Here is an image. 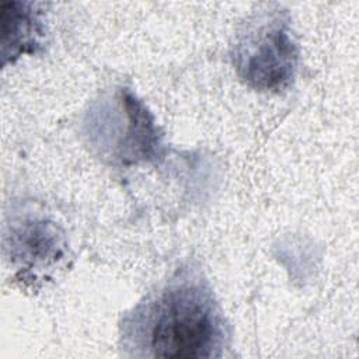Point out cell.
Segmentation results:
<instances>
[{
    "label": "cell",
    "instance_id": "obj_3",
    "mask_svg": "<svg viewBox=\"0 0 359 359\" xmlns=\"http://www.w3.org/2000/svg\"><path fill=\"white\" fill-rule=\"evenodd\" d=\"M41 10L34 3H1V56L3 63L22 53H34L43 36Z\"/></svg>",
    "mask_w": 359,
    "mask_h": 359
},
{
    "label": "cell",
    "instance_id": "obj_2",
    "mask_svg": "<svg viewBox=\"0 0 359 359\" xmlns=\"http://www.w3.org/2000/svg\"><path fill=\"white\" fill-rule=\"evenodd\" d=\"M233 55L240 77L252 88H285L293 80L297 65V46L290 35L287 13L269 8L248 20Z\"/></svg>",
    "mask_w": 359,
    "mask_h": 359
},
{
    "label": "cell",
    "instance_id": "obj_1",
    "mask_svg": "<svg viewBox=\"0 0 359 359\" xmlns=\"http://www.w3.org/2000/svg\"><path fill=\"white\" fill-rule=\"evenodd\" d=\"M123 327L132 346L150 356L212 358L224 346V318L213 293L189 273H180L149 296Z\"/></svg>",
    "mask_w": 359,
    "mask_h": 359
}]
</instances>
